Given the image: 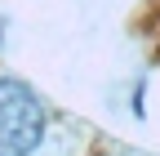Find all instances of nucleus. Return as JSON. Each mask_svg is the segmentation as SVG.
<instances>
[{
  "label": "nucleus",
  "instance_id": "nucleus-1",
  "mask_svg": "<svg viewBox=\"0 0 160 156\" xmlns=\"http://www.w3.org/2000/svg\"><path fill=\"white\" fill-rule=\"evenodd\" d=\"M40 143H45V103L22 81L0 76V156H31Z\"/></svg>",
  "mask_w": 160,
  "mask_h": 156
},
{
  "label": "nucleus",
  "instance_id": "nucleus-2",
  "mask_svg": "<svg viewBox=\"0 0 160 156\" xmlns=\"http://www.w3.org/2000/svg\"><path fill=\"white\" fill-rule=\"evenodd\" d=\"M116 156H142V152H116Z\"/></svg>",
  "mask_w": 160,
  "mask_h": 156
}]
</instances>
